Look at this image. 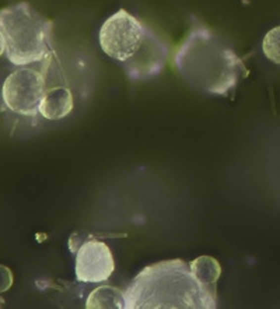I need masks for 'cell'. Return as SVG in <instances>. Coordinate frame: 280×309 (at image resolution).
I'll list each match as a JSON object with an SVG mask.
<instances>
[{
	"label": "cell",
	"instance_id": "cell-14",
	"mask_svg": "<svg viewBox=\"0 0 280 309\" xmlns=\"http://www.w3.org/2000/svg\"><path fill=\"white\" fill-rule=\"evenodd\" d=\"M6 52V40H4V35L0 31V56Z\"/></svg>",
	"mask_w": 280,
	"mask_h": 309
},
{
	"label": "cell",
	"instance_id": "cell-9",
	"mask_svg": "<svg viewBox=\"0 0 280 309\" xmlns=\"http://www.w3.org/2000/svg\"><path fill=\"white\" fill-rule=\"evenodd\" d=\"M86 308L125 309V291H121L111 285H101L94 291H91L86 302Z\"/></svg>",
	"mask_w": 280,
	"mask_h": 309
},
{
	"label": "cell",
	"instance_id": "cell-8",
	"mask_svg": "<svg viewBox=\"0 0 280 309\" xmlns=\"http://www.w3.org/2000/svg\"><path fill=\"white\" fill-rule=\"evenodd\" d=\"M74 101L72 91L67 87H50L45 89L40 104V114L49 121H59L66 118L73 111Z\"/></svg>",
	"mask_w": 280,
	"mask_h": 309
},
{
	"label": "cell",
	"instance_id": "cell-7",
	"mask_svg": "<svg viewBox=\"0 0 280 309\" xmlns=\"http://www.w3.org/2000/svg\"><path fill=\"white\" fill-rule=\"evenodd\" d=\"M76 255V278L82 283H104L112 276L115 262L107 244L98 239L84 241Z\"/></svg>",
	"mask_w": 280,
	"mask_h": 309
},
{
	"label": "cell",
	"instance_id": "cell-6",
	"mask_svg": "<svg viewBox=\"0 0 280 309\" xmlns=\"http://www.w3.org/2000/svg\"><path fill=\"white\" fill-rule=\"evenodd\" d=\"M168 57V48L156 34L147 28L140 48L129 60L121 63L125 73L135 82H146L163 72Z\"/></svg>",
	"mask_w": 280,
	"mask_h": 309
},
{
	"label": "cell",
	"instance_id": "cell-10",
	"mask_svg": "<svg viewBox=\"0 0 280 309\" xmlns=\"http://www.w3.org/2000/svg\"><path fill=\"white\" fill-rule=\"evenodd\" d=\"M190 270L202 284L216 291V284L222 274V266L212 256H199L189 263Z\"/></svg>",
	"mask_w": 280,
	"mask_h": 309
},
{
	"label": "cell",
	"instance_id": "cell-2",
	"mask_svg": "<svg viewBox=\"0 0 280 309\" xmlns=\"http://www.w3.org/2000/svg\"><path fill=\"white\" fill-rule=\"evenodd\" d=\"M216 291L202 284L189 263L175 259L144 267L125 291V309H214Z\"/></svg>",
	"mask_w": 280,
	"mask_h": 309
},
{
	"label": "cell",
	"instance_id": "cell-11",
	"mask_svg": "<svg viewBox=\"0 0 280 309\" xmlns=\"http://www.w3.org/2000/svg\"><path fill=\"white\" fill-rule=\"evenodd\" d=\"M262 52L275 65H280V25L272 28L264 37L262 41Z\"/></svg>",
	"mask_w": 280,
	"mask_h": 309
},
{
	"label": "cell",
	"instance_id": "cell-12",
	"mask_svg": "<svg viewBox=\"0 0 280 309\" xmlns=\"http://www.w3.org/2000/svg\"><path fill=\"white\" fill-rule=\"evenodd\" d=\"M11 285H13V273H11V270L7 266H4V265H0V294L8 291Z\"/></svg>",
	"mask_w": 280,
	"mask_h": 309
},
{
	"label": "cell",
	"instance_id": "cell-4",
	"mask_svg": "<svg viewBox=\"0 0 280 309\" xmlns=\"http://www.w3.org/2000/svg\"><path fill=\"white\" fill-rule=\"evenodd\" d=\"M147 27L126 11L118 10L102 23L98 41L102 52L118 63L129 60L140 48Z\"/></svg>",
	"mask_w": 280,
	"mask_h": 309
},
{
	"label": "cell",
	"instance_id": "cell-1",
	"mask_svg": "<svg viewBox=\"0 0 280 309\" xmlns=\"http://www.w3.org/2000/svg\"><path fill=\"white\" fill-rule=\"evenodd\" d=\"M174 63L192 88L220 97H229L248 74L242 59L230 45L203 25L192 28Z\"/></svg>",
	"mask_w": 280,
	"mask_h": 309
},
{
	"label": "cell",
	"instance_id": "cell-5",
	"mask_svg": "<svg viewBox=\"0 0 280 309\" xmlns=\"http://www.w3.org/2000/svg\"><path fill=\"white\" fill-rule=\"evenodd\" d=\"M47 89L45 73L35 69H18L3 83V95L7 108L14 114L35 116Z\"/></svg>",
	"mask_w": 280,
	"mask_h": 309
},
{
	"label": "cell",
	"instance_id": "cell-13",
	"mask_svg": "<svg viewBox=\"0 0 280 309\" xmlns=\"http://www.w3.org/2000/svg\"><path fill=\"white\" fill-rule=\"evenodd\" d=\"M7 108V104H6V99H4V95H3V91L0 88V112H6Z\"/></svg>",
	"mask_w": 280,
	"mask_h": 309
},
{
	"label": "cell",
	"instance_id": "cell-15",
	"mask_svg": "<svg viewBox=\"0 0 280 309\" xmlns=\"http://www.w3.org/2000/svg\"><path fill=\"white\" fill-rule=\"evenodd\" d=\"M3 305H4V301H3V298H0V308H1Z\"/></svg>",
	"mask_w": 280,
	"mask_h": 309
},
{
	"label": "cell",
	"instance_id": "cell-3",
	"mask_svg": "<svg viewBox=\"0 0 280 309\" xmlns=\"http://www.w3.org/2000/svg\"><path fill=\"white\" fill-rule=\"evenodd\" d=\"M0 31L6 40V56L10 63L27 66L50 56L52 23L25 3L0 10Z\"/></svg>",
	"mask_w": 280,
	"mask_h": 309
}]
</instances>
